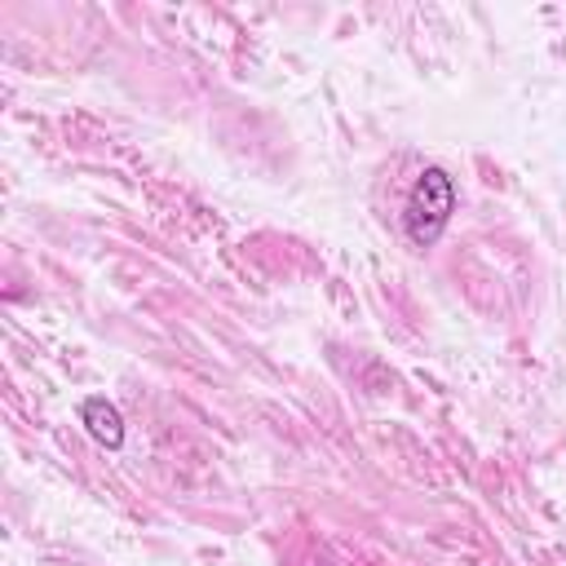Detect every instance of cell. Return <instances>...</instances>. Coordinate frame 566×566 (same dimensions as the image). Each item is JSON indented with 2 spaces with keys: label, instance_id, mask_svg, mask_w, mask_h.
<instances>
[{
  "label": "cell",
  "instance_id": "6da1fadb",
  "mask_svg": "<svg viewBox=\"0 0 566 566\" xmlns=\"http://www.w3.org/2000/svg\"><path fill=\"white\" fill-rule=\"evenodd\" d=\"M451 212H455V181H451L447 168L429 164L416 177V186H411V195L402 203V234H407V243L411 248H433L447 234Z\"/></svg>",
  "mask_w": 566,
  "mask_h": 566
},
{
  "label": "cell",
  "instance_id": "7a4b0ae2",
  "mask_svg": "<svg viewBox=\"0 0 566 566\" xmlns=\"http://www.w3.org/2000/svg\"><path fill=\"white\" fill-rule=\"evenodd\" d=\"M80 424L88 429V438H93L102 451H119V447H124V416H119V407H115L111 398H102V394L84 398V402H80Z\"/></svg>",
  "mask_w": 566,
  "mask_h": 566
}]
</instances>
